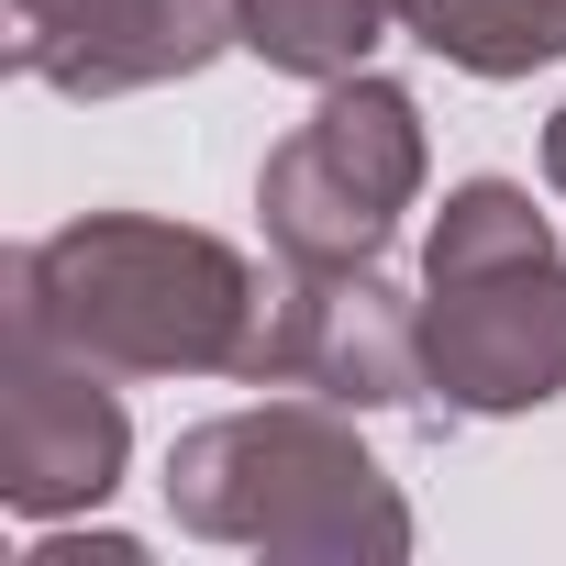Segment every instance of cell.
I'll return each instance as SVG.
<instances>
[{"instance_id": "6da1fadb", "label": "cell", "mask_w": 566, "mask_h": 566, "mask_svg": "<svg viewBox=\"0 0 566 566\" xmlns=\"http://www.w3.org/2000/svg\"><path fill=\"white\" fill-rule=\"evenodd\" d=\"M266 277L167 211H78L0 266V323L45 334L112 378H233Z\"/></svg>"}, {"instance_id": "7a4b0ae2", "label": "cell", "mask_w": 566, "mask_h": 566, "mask_svg": "<svg viewBox=\"0 0 566 566\" xmlns=\"http://www.w3.org/2000/svg\"><path fill=\"white\" fill-rule=\"evenodd\" d=\"M156 489L189 544H244L266 566H400L411 555L400 478L356 444V411L312 389L189 422Z\"/></svg>"}, {"instance_id": "3957f363", "label": "cell", "mask_w": 566, "mask_h": 566, "mask_svg": "<svg viewBox=\"0 0 566 566\" xmlns=\"http://www.w3.org/2000/svg\"><path fill=\"white\" fill-rule=\"evenodd\" d=\"M233 389H312L334 411H422V301L378 266H277L244 323Z\"/></svg>"}, {"instance_id": "277c9868", "label": "cell", "mask_w": 566, "mask_h": 566, "mask_svg": "<svg viewBox=\"0 0 566 566\" xmlns=\"http://www.w3.org/2000/svg\"><path fill=\"white\" fill-rule=\"evenodd\" d=\"M422 378L467 422L566 400V255H500L422 277Z\"/></svg>"}, {"instance_id": "5b68a950", "label": "cell", "mask_w": 566, "mask_h": 566, "mask_svg": "<svg viewBox=\"0 0 566 566\" xmlns=\"http://www.w3.org/2000/svg\"><path fill=\"white\" fill-rule=\"evenodd\" d=\"M123 467H134V422L112 367L0 323V500L23 522H67V511H101Z\"/></svg>"}, {"instance_id": "8992f818", "label": "cell", "mask_w": 566, "mask_h": 566, "mask_svg": "<svg viewBox=\"0 0 566 566\" xmlns=\"http://www.w3.org/2000/svg\"><path fill=\"white\" fill-rule=\"evenodd\" d=\"M233 45V0H12V67L56 101H134Z\"/></svg>"}, {"instance_id": "52a82bcc", "label": "cell", "mask_w": 566, "mask_h": 566, "mask_svg": "<svg viewBox=\"0 0 566 566\" xmlns=\"http://www.w3.org/2000/svg\"><path fill=\"white\" fill-rule=\"evenodd\" d=\"M255 222H266V255H277V266H378L389 233H400V211H378L312 134L266 145V167H255Z\"/></svg>"}, {"instance_id": "ba28073f", "label": "cell", "mask_w": 566, "mask_h": 566, "mask_svg": "<svg viewBox=\"0 0 566 566\" xmlns=\"http://www.w3.org/2000/svg\"><path fill=\"white\" fill-rule=\"evenodd\" d=\"M378 211H411L422 200V178H433V134H422V101L400 90V78H378V67H356V78H334L323 101H312V123H301Z\"/></svg>"}, {"instance_id": "9c48e42d", "label": "cell", "mask_w": 566, "mask_h": 566, "mask_svg": "<svg viewBox=\"0 0 566 566\" xmlns=\"http://www.w3.org/2000/svg\"><path fill=\"white\" fill-rule=\"evenodd\" d=\"M389 23H400L389 0H233V45L277 78H312V90L356 78Z\"/></svg>"}, {"instance_id": "30bf717a", "label": "cell", "mask_w": 566, "mask_h": 566, "mask_svg": "<svg viewBox=\"0 0 566 566\" xmlns=\"http://www.w3.org/2000/svg\"><path fill=\"white\" fill-rule=\"evenodd\" d=\"M400 34L467 78H533L566 56V0H411Z\"/></svg>"}, {"instance_id": "8fae6325", "label": "cell", "mask_w": 566, "mask_h": 566, "mask_svg": "<svg viewBox=\"0 0 566 566\" xmlns=\"http://www.w3.org/2000/svg\"><path fill=\"white\" fill-rule=\"evenodd\" d=\"M544 244H555V222L533 211L522 178H455L444 211H433V233H422V277H444V266H500V255H544Z\"/></svg>"}, {"instance_id": "7c38bea8", "label": "cell", "mask_w": 566, "mask_h": 566, "mask_svg": "<svg viewBox=\"0 0 566 566\" xmlns=\"http://www.w3.org/2000/svg\"><path fill=\"white\" fill-rule=\"evenodd\" d=\"M23 566H145V544L134 533H56V522H34Z\"/></svg>"}, {"instance_id": "4fadbf2b", "label": "cell", "mask_w": 566, "mask_h": 566, "mask_svg": "<svg viewBox=\"0 0 566 566\" xmlns=\"http://www.w3.org/2000/svg\"><path fill=\"white\" fill-rule=\"evenodd\" d=\"M544 189H555V200H566V112H555V123H544Z\"/></svg>"}, {"instance_id": "5bb4252c", "label": "cell", "mask_w": 566, "mask_h": 566, "mask_svg": "<svg viewBox=\"0 0 566 566\" xmlns=\"http://www.w3.org/2000/svg\"><path fill=\"white\" fill-rule=\"evenodd\" d=\"M389 12H411V0H389Z\"/></svg>"}]
</instances>
